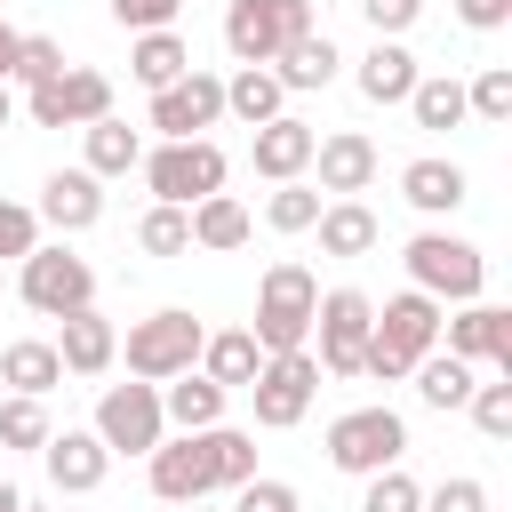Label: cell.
I'll return each mask as SVG.
<instances>
[{"label": "cell", "mask_w": 512, "mask_h": 512, "mask_svg": "<svg viewBox=\"0 0 512 512\" xmlns=\"http://www.w3.org/2000/svg\"><path fill=\"white\" fill-rule=\"evenodd\" d=\"M8 120H16V96H8V80H0V128H8Z\"/></svg>", "instance_id": "49"}, {"label": "cell", "mask_w": 512, "mask_h": 512, "mask_svg": "<svg viewBox=\"0 0 512 512\" xmlns=\"http://www.w3.org/2000/svg\"><path fill=\"white\" fill-rule=\"evenodd\" d=\"M408 376H416V400H424V408H464V400H472V384H480V368H472V360H456V352H440V344H432Z\"/></svg>", "instance_id": "28"}, {"label": "cell", "mask_w": 512, "mask_h": 512, "mask_svg": "<svg viewBox=\"0 0 512 512\" xmlns=\"http://www.w3.org/2000/svg\"><path fill=\"white\" fill-rule=\"evenodd\" d=\"M472 424L488 432V440H512V376H496V384H472Z\"/></svg>", "instance_id": "41"}, {"label": "cell", "mask_w": 512, "mask_h": 512, "mask_svg": "<svg viewBox=\"0 0 512 512\" xmlns=\"http://www.w3.org/2000/svg\"><path fill=\"white\" fill-rule=\"evenodd\" d=\"M368 320H376V304L360 296V288H328L320 304H312V336H320V376H360V352H368Z\"/></svg>", "instance_id": "11"}, {"label": "cell", "mask_w": 512, "mask_h": 512, "mask_svg": "<svg viewBox=\"0 0 512 512\" xmlns=\"http://www.w3.org/2000/svg\"><path fill=\"white\" fill-rule=\"evenodd\" d=\"M408 280L432 296V304H472L488 288V256L456 232H416L408 240Z\"/></svg>", "instance_id": "4"}, {"label": "cell", "mask_w": 512, "mask_h": 512, "mask_svg": "<svg viewBox=\"0 0 512 512\" xmlns=\"http://www.w3.org/2000/svg\"><path fill=\"white\" fill-rule=\"evenodd\" d=\"M224 120V80L216 72H184V80H168V88H152V128L160 136H208Z\"/></svg>", "instance_id": "14"}, {"label": "cell", "mask_w": 512, "mask_h": 512, "mask_svg": "<svg viewBox=\"0 0 512 512\" xmlns=\"http://www.w3.org/2000/svg\"><path fill=\"white\" fill-rule=\"evenodd\" d=\"M144 464H152V496H160V504H200V496H216L200 432H176V440H160Z\"/></svg>", "instance_id": "16"}, {"label": "cell", "mask_w": 512, "mask_h": 512, "mask_svg": "<svg viewBox=\"0 0 512 512\" xmlns=\"http://www.w3.org/2000/svg\"><path fill=\"white\" fill-rule=\"evenodd\" d=\"M200 376H216L224 392H248V376L264 368V352H256V336L248 328H216V336H200V360H192Z\"/></svg>", "instance_id": "26"}, {"label": "cell", "mask_w": 512, "mask_h": 512, "mask_svg": "<svg viewBox=\"0 0 512 512\" xmlns=\"http://www.w3.org/2000/svg\"><path fill=\"white\" fill-rule=\"evenodd\" d=\"M56 424H48V408L32 400V392H8L0 400V448H40Z\"/></svg>", "instance_id": "38"}, {"label": "cell", "mask_w": 512, "mask_h": 512, "mask_svg": "<svg viewBox=\"0 0 512 512\" xmlns=\"http://www.w3.org/2000/svg\"><path fill=\"white\" fill-rule=\"evenodd\" d=\"M24 272H16V296L40 312V320H64V312H80V304H96V272H88V256H72L64 240L56 248H32V256H16Z\"/></svg>", "instance_id": "7"}, {"label": "cell", "mask_w": 512, "mask_h": 512, "mask_svg": "<svg viewBox=\"0 0 512 512\" xmlns=\"http://www.w3.org/2000/svg\"><path fill=\"white\" fill-rule=\"evenodd\" d=\"M336 64H344V56H336V40L312 24V32H296V40L272 56V80L296 96V88H328V80H336Z\"/></svg>", "instance_id": "23"}, {"label": "cell", "mask_w": 512, "mask_h": 512, "mask_svg": "<svg viewBox=\"0 0 512 512\" xmlns=\"http://www.w3.org/2000/svg\"><path fill=\"white\" fill-rule=\"evenodd\" d=\"M312 168H320V192L352 200V192H368V184H376V144H368L360 128H336V136H320V144H312Z\"/></svg>", "instance_id": "20"}, {"label": "cell", "mask_w": 512, "mask_h": 512, "mask_svg": "<svg viewBox=\"0 0 512 512\" xmlns=\"http://www.w3.org/2000/svg\"><path fill=\"white\" fill-rule=\"evenodd\" d=\"M424 512H488V488H480L472 472H456V480H440V488L424 496Z\"/></svg>", "instance_id": "44"}, {"label": "cell", "mask_w": 512, "mask_h": 512, "mask_svg": "<svg viewBox=\"0 0 512 512\" xmlns=\"http://www.w3.org/2000/svg\"><path fill=\"white\" fill-rule=\"evenodd\" d=\"M464 192H472V176H464L456 160H408V168H400V200L424 208V216H456Z\"/></svg>", "instance_id": "21"}, {"label": "cell", "mask_w": 512, "mask_h": 512, "mask_svg": "<svg viewBox=\"0 0 512 512\" xmlns=\"http://www.w3.org/2000/svg\"><path fill=\"white\" fill-rule=\"evenodd\" d=\"M40 248V216L24 200H0V256H32Z\"/></svg>", "instance_id": "42"}, {"label": "cell", "mask_w": 512, "mask_h": 512, "mask_svg": "<svg viewBox=\"0 0 512 512\" xmlns=\"http://www.w3.org/2000/svg\"><path fill=\"white\" fill-rule=\"evenodd\" d=\"M224 112H232L240 128H264V120L288 112V88L272 80V64H240V72L224 80Z\"/></svg>", "instance_id": "25"}, {"label": "cell", "mask_w": 512, "mask_h": 512, "mask_svg": "<svg viewBox=\"0 0 512 512\" xmlns=\"http://www.w3.org/2000/svg\"><path fill=\"white\" fill-rule=\"evenodd\" d=\"M464 112L488 120V128H504L512 120V64H488L480 80H464Z\"/></svg>", "instance_id": "36"}, {"label": "cell", "mask_w": 512, "mask_h": 512, "mask_svg": "<svg viewBox=\"0 0 512 512\" xmlns=\"http://www.w3.org/2000/svg\"><path fill=\"white\" fill-rule=\"evenodd\" d=\"M360 16H368V32H376V40H400V32L424 16V0H360Z\"/></svg>", "instance_id": "43"}, {"label": "cell", "mask_w": 512, "mask_h": 512, "mask_svg": "<svg viewBox=\"0 0 512 512\" xmlns=\"http://www.w3.org/2000/svg\"><path fill=\"white\" fill-rule=\"evenodd\" d=\"M312 144H320V128H304L296 112H280V120H264V128L248 136V160H256V176L288 184V176H304V168H312Z\"/></svg>", "instance_id": "19"}, {"label": "cell", "mask_w": 512, "mask_h": 512, "mask_svg": "<svg viewBox=\"0 0 512 512\" xmlns=\"http://www.w3.org/2000/svg\"><path fill=\"white\" fill-rule=\"evenodd\" d=\"M56 72H64V40H48V32H24V40H16V64H8V80L40 88V80H56Z\"/></svg>", "instance_id": "39"}, {"label": "cell", "mask_w": 512, "mask_h": 512, "mask_svg": "<svg viewBox=\"0 0 512 512\" xmlns=\"http://www.w3.org/2000/svg\"><path fill=\"white\" fill-rule=\"evenodd\" d=\"M176 8L184 0H112V24L120 32H160V24H176Z\"/></svg>", "instance_id": "45"}, {"label": "cell", "mask_w": 512, "mask_h": 512, "mask_svg": "<svg viewBox=\"0 0 512 512\" xmlns=\"http://www.w3.org/2000/svg\"><path fill=\"white\" fill-rule=\"evenodd\" d=\"M24 112H32V128H88V120L112 112V80L88 72V64H64L56 80H40L24 96Z\"/></svg>", "instance_id": "12"}, {"label": "cell", "mask_w": 512, "mask_h": 512, "mask_svg": "<svg viewBox=\"0 0 512 512\" xmlns=\"http://www.w3.org/2000/svg\"><path fill=\"white\" fill-rule=\"evenodd\" d=\"M200 448H208V480H216V488L256 480V432H240V424H208Z\"/></svg>", "instance_id": "34"}, {"label": "cell", "mask_w": 512, "mask_h": 512, "mask_svg": "<svg viewBox=\"0 0 512 512\" xmlns=\"http://www.w3.org/2000/svg\"><path fill=\"white\" fill-rule=\"evenodd\" d=\"M0 384H8V392H32V400H48V392L64 384V360H56V344H48V336H16V344L0 352Z\"/></svg>", "instance_id": "27"}, {"label": "cell", "mask_w": 512, "mask_h": 512, "mask_svg": "<svg viewBox=\"0 0 512 512\" xmlns=\"http://www.w3.org/2000/svg\"><path fill=\"white\" fill-rule=\"evenodd\" d=\"M80 136H88V176H128V168L144 160V128L112 120V112H104V120H88Z\"/></svg>", "instance_id": "33"}, {"label": "cell", "mask_w": 512, "mask_h": 512, "mask_svg": "<svg viewBox=\"0 0 512 512\" xmlns=\"http://www.w3.org/2000/svg\"><path fill=\"white\" fill-rule=\"evenodd\" d=\"M456 16H464L472 32H504V24H512V0H456Z\"/></svg>", "instance_id": "47"}, {"label": "cell", "mask_w": 512, "mask_h": 512, "mask_svg": "<svg viewBox=\"0 0 512 512\" xmlns=\"http://www.w3.org/2000/svg\"><path fill=\"white\" fill-rule=\"evenodd\" d=\"M224 384L216 376H200V368H184V376H168V392H160V416L176 424V432H208V424H224Z\"/></svg>", "instance_id": "22"}, {"label": "cell", "mask_w": 512, "mask_h": 512, "mask_svg": "<svg viewBox=\"0 0 512 512\" xmlns=\"http://www.w3.org/2000/svg\"><path fill=\"white\" fill-rule=\"evenodd\" d=\"M248 400H256V424H264V432L304 424L312 400H320V360H312V344H296V352H264V368L248 376Z\"/></svg>", "instance_id": "5"}, {"label": "cell", "mask_w": 512, "mask_h": 512, "mask_svg": "<svg viewBox=\"0 0 512 512\" xmlns=\"http://www.w3.org/2000/svg\"><path fill=\"white\" fill-rule=\"evenodd\" d=\"M40 224H56V232H88V224H104V176H88V168H56L48 184H40V208H32Z\"/></svg>", "instance_id": "18"}, {"label": "cell", "mask_w": 512, "mask_h": 512, "mask_svg": "<svg viewBox=\"0 0 512 512\" xmlns=\"http://www.w3.org/2000/svg\"><path fill=\"white\" fill-rule=\"evenodd\" d=\"M312 232H320V256H368L376 248V216L360 200H320Z\"/></svg>", "instance_id": "31"}, {"label": "cell", "mask_w": 512, "mask_h": 512, "mask_svg": "<svg viewBox=\"0 0 512 512\" xmlns=\"http://www.w3.org/2000/svg\"><path fill=\"white\" fill-rule=\"evenodd\" d=\"M184 216H192V248H208V256H232V248H248V232H256V216H248L232 192H208V200H192Z\"/></svg>", "instance_id": "24"}, {"label": "cell", "mask_w": 512, "mask_h": 512, "mask_svg": "<svg viewBox=\"0 0 512 512\" xmlns=\"http://www.w3.org/2000/svg\"><path fill=\"white\" fill-rule=\"evenodd\" d=\"M440 352L512 376V312H504V304H480V296L456 304V312H440Z\"/></svg>", "instance_id": "13"}, {"label": "cell", "mask_w": 512, "mask_h": 512, "mask_svg": "<svg viewBox=\"0 0 512 512\" xmlns=\"http://www.w3.org/2000/svg\"><path fill=\"white\" fill-rule=\"evenodd\" d=\"M296 32H312V0H232V8H224V48H232V64H272Z\"/></svg>", "instance_id": "10"}, {"label": "cell", "mask_w": 512, "mask_h": 512, "mask_svg": "<svg viewBox=\"0 0 512 512\" xmlns=\"http://www.w3.org/2000/svg\"><path fill=\"white\" fill-rule=\"evenodd\" d=\"M360 512H424V488H416L400 464H384V472H368V496H360Z\"/></svg>", "instance_id": "40"}, {"label": "cell", "mask_w": 512, "mask_h": 512, "mask_svg": "<svg viewBox=\"0 0 512 512\" xmlns=\"http://www.w3.org/2000/svg\"><path fill=\"white\" fill-rule=\"evenodd\" d=\"M408 112H416V128H432V136H448V128H464V120H472V112H464V80H456V72H416Z\"/></svg>", "instance_id": "30"}, {"label": "cell", "mask_w": 512, "mask_h": 512, "mask_svg": "<svg viewBox=\"0 0 512 512\" xmlns=\"http://www.w3.org/2000/svg\"><path fill=\"white\" fill-rule=\"evenodd\" d=\"M0 288H8V280H0Z\"/></svg>", "instance_id": "52"}, {"label": "cell", "mask_w": 512, "mask_h": 512, "mask_svg": "<svg viewBox=\"0 0 512 512\" xmlns=\"http://www.w3.org/2000/svg\"><path fill=\"white\" fill-rule=\"evenodd\" d=\"M408 88H416V56H408L400 40H376V48L360 56V96H368V104H408Z\"/></svg>", "instance_id": "29"}, {"label": "cell", "mask_w": 512, "mask_h": 512, "mask_svg": "<svg viewBox=\"0 0 512 512\" xmlns=\"http://www.w3.org/2000/svg\"><path fill=\"white\" fill-rule=\"evenodd\" d=\"M200 320L184 312V304H168V312H152V320H136L128 328V376H144V384H168V376H184L192 360H200Z\"/></svg>", "instance_id": "8"}, {"label": "cell", "mask_w": 512, "mask_h": 512, "mask_svg": "<svg viewBox=\"0 0 512 512\" xmlns=\"http://www.w3.org/2000/svg\"><path fill=\"white\" fill-rule=\"evenodd\" d=\"M16 40H24V32H16L8 16H0V80H8V64H16Z\"/></svg>", "instance_id": "48"}, {"label": "cell", "mask_w": 512, "mask_h": 512, "mask_svg": "<svg viewBox=\"0 0 512 512\" xmlns=\"http://www.w3.org/2000/svg\"><path fill=\"white\" fill-rule=\"evenodd\" d=\"M40 464H48V488H56V496H88V488H104L112 448H104L96 432H48V440H40Z\"/></svg>", "instance_id": "15"}, {"label": "cell", "mask_w": 512, "mask_h": 512, "mask_svg": "<svg viewBox=\"0 0 512 512\" xmlns=\"http://www.w3.org/2000/svg\"><path fill=\"white\" fill-rule=\"evenodd\" d=\"M184 512H200V504H184Z\"/></svg>", "instance_id": "51"}, {"label": "cell", "mask_w": 512, "mask_h": 512, "mask_svg": "<svg viewBox=\"0 0 512 512\" xmlns=\"http://www.w3.org/2000/svg\"><path fill=\"white\" fill-rule=\"evenodd\" d=\"M440 312L448 304H432L424 288H400V296H384V312L368 320V352H360V376H376V384H400L432 344H440Z\"/></svg>", "instance_id": "1"}, {"label": "cell", "mask_w": 512, "mask_h": 512, "mask_svg": "<svg viewBox=\"0 0 512 512\" xmlns=\"http://www.w3.org/2000/svg\"><path fill=\"white\" fill-rule=\"evenodd\" d=\"M312 304H320V280L296 264V256H280V264H264V280H256V352H296V344H312Z\"/></svg>", "instance_id": "2"}, {"label": "cell", "mask_w": 512, "mask_h": 512, "mask_svg": "<svg viewBox=\"0 0 512 512\" xmlns=\"http://www.w3.org/2000/svg\"><path fill=\"white\" fill-rule=\"evenodd\" d=\"M136 168H144L152 200H168V208H192V200L224 192V168H232V160H224L208 136H160V152H144Z\"/></svg>", "instance_id": "3"}, {"label": "cell", "mask_w": 512, "mask_h": 512, "mask_svg": "<svg viewBox=\"0 0 512 512\" xmlns=\"http://www.w3.org/2000/svg\"><path fill=\"white\" fill-rule=\"evenodd\" d=\"M312 216H320V184H304V176H288V184L264 200V224H272V232H312Z\"/></svg>", "instance_id": "37"}, {"label": "cell", "mask_w": 512, "mask_h": 512, "mask_svg": "<svg viewBox=\"0 0 512 512\" xmlns=\"http://www.w3.org/2000/svg\"><path fill=\"white\" fill-rule=\"evenodd\" d=\"M128 72H136L144 88H168V80H184V72H192V48L176 40V24H160V32H136V48H128Z\"/></svg>", "instance_id": "32"}, {"label": "cell", "mask_w": 512, "mask_h": 512, "mask_svg": "<svg viewBox=\"0 0 512 512\" xmlns=\"http://www.w3.org/2000/svg\"><path fill=\"white\" fill-rule=\"evenodd\" d=\"M8 512H32V504H8Z\"/></svg>", "instance_id": "50"}, {"label": "cell", "mask_w": 512, "mask_h": 512, "mask_svg": "<svg viewBox=\"0 0 512 512\" xmlns=\"http://www.w3.org/2000/svg\"><path fill=\"white\" fill-rule=\"evenodd\" d=\"M408 456V424H400V408H344L336 424H328V464L336 472H352V480H368V472H384V464H400Z\"/></svg>", "instance_id": "6"}, {"label": "cell", "mask_w": 512, "mask_h": 512, "mask_svg": "<svg viewBox=\"0 0 512 512\" xmlns=\"http://www.w3.org/2000/svg\"><path fill=\"white\" fill-rule=\"evenodd\" d=\"M136 248H144V256H192V216L168 208V200H152L144 224H136Z\"/></svg>", "instance_id": "35"}, {"label": "cell", "mask_w": 512, "mask_h": 512, "mask_svg": "<svg viewBox=\"0 0 512 512\" xmlns=\"http://www.w3.org/2000/svg\"><path fill=\"white\" fill-rule=\"evenodd\" d=\"M112 456H152L160 440H168V416H160V384H104V400H96V424H88Z\"/></svg>", "instance_id": "9"}, {"label": "cell", "mask_w": 512, "mask_h": 512, "mask_svg": "<svg viewBox=\"0 0 512 512\" xmlns=\"http://www.w3.org/2000/svg\"><path fill=\"white\" fill-rule=\"evenodd\" d=\"M232 496H240V512H304V504H296V488H288V480H240V488H232Z\"/></svg>", "instance_id": "46"}, {"label": "cell", "mask_w": 512, "mask_h": 512, "mask_svg": "<svg viewBox=\"0 0 512 512\" xmlns=\"http://www.w3.org/2000/svg\"><path fill=\"white\" fill-rule=\"evenodd\" d=\"M56 360H64V376H104V368L120 360V328H112L96 304H80V312L56 320Z\"/></svg>", "instance_id": "17"}]
</instances>
